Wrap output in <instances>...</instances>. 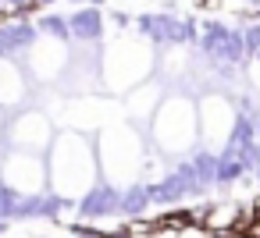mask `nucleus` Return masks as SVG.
<instances>
[{
    "mask_svg": "<svg viewBox=\"0 0 260 238\" xmlns=\"http://www.w3.org/2000/svg\"><path fill=\"white\" fill-rule=\"evenodd\" d=\"M146 206H150L146 185H132V188H125V192H121V203H118V210H121V213H143Z\"/></svg>",
    "mask_w": 260,
    "mask_h": 238,
    "instance_id": "obj_8",
    "label": "nucleus"
},
{
    "mask_svg": "<svg viewBox=\"0 0 260 238\" xmlns=\"http://www.w3.org/2000/svg\"><path fill=\"white\" fill-rule=\"evenodd\" d=\"M121 203V192L111 185V181H96L82 199H79V213L86 220H100V217H111Z\"/></svg>",
    "mask_w": 260,
    "mask_h": 238,
    "instance_id": "obj_3",
    "label": "nucleus"
},
{
    "mask_svg": "<svg viewBox=\"0 0 260 238\" xmlns=\"http://www.w3.org/2000/svg\"><path fill=\"white\" fill-rule=\"evenodd\" d=\"M242 174H246L242 153H239L235 146H224V149H221V156H217V174H214V181H221V185H232V181H239Z\"/></svg>",
    "mask_w": 260,
    "mask_h": 238,
    "instance_id": "obj_7",
    "label": "nucleus"
},
{
    "mask_svg": "<svg viewBox=\"0 0 260 238\" xmlns=\"http://www.w3.org/2000/svg\"><path fill=\"white\" fill-rule=\"evenodd\" d=\"M8 4H15V8H32V0H8Z\"/></svg>",
    "mask_w": 260,
    "mask_h": 238,
    "instance_id": "obj_13",
    "label": "nucleus"
},
{
    "mask_svg": "<svg viewBox=\"0 0 260 238\" xmlns=\"http://www.w3.org/2000/svg\"><path fill=\"white\" fill-rule=\"evenodd\" d=\"M256 142H260V117H256Z\"/></svg>",
    "mask_w": 260,
    "mask_h": 238,
    "instance_id": "obj_15",
    "label": "nucleus"
},
{
    "mask_svg": "<svg viewBox=\"0 0 260 238\" xmlns=\"http://www.w3.org/2000/svg\"><path fill=\"white\" fill-rule=\"evenodd\" d=\"M242 47H246V54H260V25H249L242 32Z\"/></svg>",
    "mask_w": 260,
    "mask_h": 238,
    "instance_id": "obj_10",
    "label": "nucleus"
},
{
    "mask_svg": "<svg viewBox=\"0 0 260 238\" xmlns=\"http://www.w3.org/2000/svg\"><path fill=\"white\" fill-rule=\"evenodd\" d=\"M43 178H47V171H43V160L36 153L11 149L8 160H4V181L0 185L18 192V195H40L43 192Z\"/></svg>",
    "mask_w": 260,
    "mask_h": 238,
    "instance_id": "obj_2",
    "label": "nucleus"
},
{
    "mask_svg": "<svg viewBox=\"0 0 260 238\" xmlns=\"http://www.w3.org/2000/svg\"><path fill=\"white\" fill-rule=\"evenodd\" d=\"M111 18H114V25H121V29H125V25H128V15H121V11H114V15H111Z\"/></svg>",
    "mask_w": 260,
    "mask_h": 238,
    "instance_id": "obj_12",
    "label": "nucleus"
},
{
    "mask_svg": "<svg viewBox=\"0 0 260 238\" xmlns=\"http://www.w3.org/2000/svg\"><path fill=\"white\" fill-rule=\"evenodd\" d=\"M64 171L72 174V178H68V188H64V199H72V195L82 199V195L96 185V153L89 149L86 139H79V135H61V139H54V181H57Z\"/></svg>",
    "mask_w": 260,
    "mask_h": 238,
    "instance_id": "obj_1",
    "label": "nucleus"
},
{
    "mask_svg": "<svg viewBox=\"0 0 260 238\" xmlns=\"http://www.w3.org/2000/svg\"><path fill=\"white\" fill-rule=\"evenodd\" d=\"M36 39V25H11V29H0V61L18 57L22 50H29Z\"/></svg>",
    "mask_w": 260,
    "mask_h": 238,
    "instance_id": "obj_6",
    "label": "nucleus"
},
{
    "mask_svg": "<svg viewBox=\"0 0 260 238\" xmlns=\"http://www.w3.org/2000/svg\"><path fill=\"white\" fill-rule=\"evenodd\" d=\"M8 199H11V192L0 185V220H8Z\"/></svg>",
    "mask_w": 260,
    "mask_h": 238,
    "instance_id": "obj_11",
    "label": "nucleus"
},
{
    "mask_svg": "<svg viewBox=\"0 0 260 238\" xmlns=\"http://www.w3.org/2000/svg\"><path fill=\"white\" fill-rule=\"evenodd\" d=\"M82 238H93V234H82Z\"/></svg>",
    "mask_w": 260,
    "mask_h": 238,
    "instance_id": "obj_17",
    "label": "nucleus"
},
{
    "mask_svg": "<svg viewBox=\"0 0 260 238\" xmlns=\"http://www.w3.org/2000/svg\"><path fill=\"white\" fill-rule=\"evenodd\" d=\"M36 32H54V39H61V43L72 39V36H68V18H64V15H43V18L36 22Z\"/></svg>",
    "mask_w": 260,
    "mask_h": 238,
    "instance_id": "obj_9",
    "label": "nucleus"
},
{
    "mask_svg": "<svg viewBox=\"0 0 260 238\" xmlns=\"http://www.w3.org/2000/svg\"><path fill=\"white\" fill-rule=\"evenodd\" d=\"M0 231H8V220H0Z\"/></svg>",
    "mask_w": 260,
    "mask_h": 238,
    "instance_id": "obj_16",
    "label": "nucleus"
},
{
    "mask_svg": "<svg viewBox=\"0 0 260 238\" xmlns=\"http://www.w3.org/2000/svg\"><path fill=\"white\" fill-rule=\"evenodd\" d=\"M29 135L25 139V146H22V153H40L47 142H50V125H47V117L43 114H36V110H29V114H22L11 128H8V139H15V135Z\"/></svg>",
    "mask_w": 260,
    "mask_h": 238,
    "instance_id": "obj_4",
    "label": "nucleus"
},
{
    "mask_svg": "<svg viewBox=\"0 0 260 238\" xmlns=\"http://www.w3.org/2000/svg\"><path fill=\"white\" fill-rule=\"evenodd\" d=\"M68 36L82 39V43H96L104 36V18H100V8H79L68 15Z\"/></svg>",
    "mask_w": 260,
    "mask_h": 238,
    "instance_id": "obj_5",
    "label": "nucleus"
},
{
    "mask_svg": "<svg viewBox=\"0 0 260 238\" xmlns=\"http://www.w3.org/2000/svg\"><path fill=\"white\" fill-rule=\"evenodd\" d=\"M32 4H40V8H47V4H54V0H32Z\"/></svg>",
    "mask_w": 260,
    "mask_h": 238,
    "instance_id": "obj_14",
    "label": "nucleus"
}]
</instances>
